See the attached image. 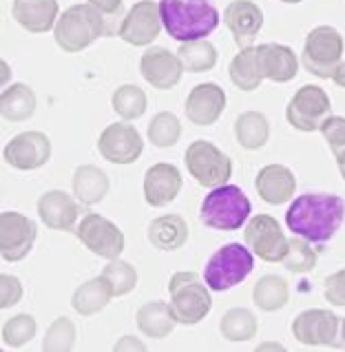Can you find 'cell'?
I'll list each match as a JSON object with an SVG mask.
<instances>
[{"label":"cell","instance_id":"obj_42","mask_svg":"<svg viewBox=\"0 0 345 352\" xmlns=\"http://www.w3.org/2000/svg\"><path fill=\"white\" fill-rule=\"evenodd\" d=\"M23 284L14 275H0V308H12L23 299Z\"/></svg>","mask_w":345,"mask_h":352},{"label":"cell","instance_id":"obj_29","mask_svg":"<svg viewBox=\"0 0 345 352\" xmlns=\"http://www.w3.org/2000/svg\"><path fill=\"white\" fill-rule=\"evenodd\" d=\"M228 74L232 85L241 91H255V89L261 85V67H259V54L257 47H246L230 60Z\"/></svg>","mask_w":345,"mask_h":352},{"label":"cell","instance_id":"obj_50","mask_svg":"<svg viewBox=\"0 0 345 352\" xmlns=\"http://www.w3.org/2000/svg\"><path fill=\"white\" fill-rule=\"evenodd\" d=\"M281 3H288V5H299V3H303V0H281Z\"/></svg>","mask_w":345,"mask_h":352},{"label":"cell","instance_id":"obj_25","mask_svg":"<svg viewBox=\"0 0 345 352\" xmlns=\"http://www.w3.org/2000/svg\"><path fill=\"white\" fill-rule=\"evenodd\" d=\"M148 241L157 250H177L188 241V224L179 213L159 215L148 224Z\"/></svg>","mask_w":345,"mask_h":352},{"label":"cell","instance_id":"obj_43","mask_svg":"<svg viewBox=\"0 0 345 352\" xmlns=\"http://www.w3.org/2000/svg\"><path fill=\"white\" fill-rule=\"evenodd\" d=\"M323 295L334 306H345V268L332 273L326 277V284H323Z\"/></svg>","mask_w":345,"mask_h":352},{"label":"cell","instance_id":"obj_5","mask_svg":"<svg viewBox=\"0 0 345 352\" xmlns=\"http://www.w3.org/2000/svg\"><path fill=\"white\" fill-rule=\"evenodd\" d=\"M170 310L177 324L195 326L204 319L212 308V297L208 293V284L192 270H179L168 281Z\"/></svg>","mask_w":345,"mask_h":352},{"label":"cell","instance_id":"obj_38","mask_svg":"<svg viewBox=\"0 0 345 352\" xmlns=\"http://www.w3.org/2000/svg\"><path fill=\"white\" fill-rule=\"evenodd\" d=\"M290 273H310V270L317 266V250L310 246L308 239L303 237H294L288 241V250H286V257L281 261Z\"/></svg>","mask_w":345,"mask_h":352},{"label":"cell","instance_id":"obj_47","mask_svg":"<svg viewBox=\"0 0 345 352\" xmlns=\"http://www.w3.org/2000/svg\"><path fill=\"white\" fill-rule=\"evenodd\" d=\"M339 344L337 346H341V348H345V319H343V324H341V330H339Z\"/></svg>","mask_w":345,"mask_h":352},{"label":"cell","instance_id":"obj_1","mask_svg":"<svg viewBox=\"0 0 345 352\" xmlns=\"http://www.w3.org/2000/svg\"><path fill=\"white\" fill-rule=\"evenodd\" d=\"M345 219V202L339 195L306 193L290 204L286 224L290 233L308 239L310 244H326Z\"/></svg>","mask_w":345,"mask_h":352},{"label":"cell","instance_id":"obj_33","mask_svg":"<svg viewBox=\"0 0 345 352\" xmlns=\"http://www.w3.org/2000/svg\"><path fill=\"white\" fill-rule=\"evenodd\" d=\"M177 56L186 72L201 74L210 72L217 65V49L208 40H192V43H181Z\"/></svg>","mask_w":345,"mask_h":352},{"label":"cell","instance_id":"obj_49","mask_svg":"<svg viewBox=\"0 0 345 352\" xmlns=\"http://www.w3.org/2000/svg\"><path fill=\"white\" fill-rule=\"evenodd\" d=\"M3 72H5V74H3V82H7V80L12 78V74H9V67H7L5 63H3Z\"/></svg>","mask_w":345,"mask_h":352},{"label":"cell","instance_id":"obj_9","mask_svg":"<svg viewBox=\"0 0 345 352\" xmlns=\"http://www.w3.org/2000/svg\"><path fill=\"white\" fill-rule=\"evenodd\" d=\"M332 111L330 96L317 85H306L301 87L297 94L292 96L286 109V120L290 126L297 131H319L323 120H326Z\"/></svg>","mask_w":345,"mask_h":352},{"label":"cell","instance_id":"obj_45","mask_svg":"<svg viewBox=\"0 0 345 352\" xmlns=\"http://www.w3.org/2000/svg\"><path fill=\"white\" fill-rule=\"evenodd\" d=\"M129 348H133V350H144V344H140V341L135 337H122L118 344H115V350H129Z\"/></svg>","mask_w":345,"mask_h":352},{"label":"cell","instance_id":"obj_7","mask_svg":"<svg viewBox=\"0 0 345 352\" xmlns=\"http://www.w3.org/2000/svg\"><path fill=\"white\" fill-rule=\"evenodd\" d=\"M343 58V38L334 27H314L303 45V67L317 78H332Z\"/></svg>","mask_w":345,"mask_h":352},{"label":"cell","instance_id":"obj_18","mask_svg":"<svg viewBox=\"0 0 345 352\" xmlns=\"http://www.w3.org/2000/svg\"><path fill=\"white\" fill-rule=\"evenodd\" d=\"M226 109V94L215 82H201L192 87L186 98V118L197 126H210Z\"/></svg>","mask_w":345,"mask_h":352},{"label":"cell","instance_id":"obj_21","mask_svg":"<svg viewBox=\"0 0 345 352\" xmlns=\"http://www.w3.org/2000/svg\"><path fill=\"white\" fill-rule=\"evenodd\" d=\"M38 215L45 226L54 230H74L80 206L65 190H47L38 199Z\"/></svg>","mask_w":345,"mask_h":352},{"label":"cell","instance_id":"obj_31","mask_svg":"<svg viewBox=\"0 0 345 352\" xmlns=\"http://www.w3.org/2000/svg\"><path fill=\"white\" fill-rule=\"evenodd\" d=\"M235 138H237V142L248 151H257L263 144H268V140H270L268 118L259 111H243L235 120Z\"/></svg>","mask_w":345,"mask_h":352},{"label":"cell","instance_id":"obj_14","mask_svg":"<svg viewBox=\"0 0 345 352\" xmlns=\"http://www.w3.org/2000/svg\"><path fill=\"white\" fill-rule=\"evenodd\" d=\"M341 319L330 310L312 308L292 321V335L303 346H337Z\"/></svg>","mask_w":345,"mask_h":352},{"label":"cell","instance_id":"obj_2","mask_svg":"<svg viewBox=\"0 0 345 352\" xmlns=\"http://www.w3.org/2000/svg\"><path fill=\"white\" fill-rule=\"evenodd\" d=\"M120 18H109L91 3H82L69 7L65 14H60L54 27V38L60 49L76 54L93 45L98 38L120 34Z\"/></svg>","mask_w":345,"mask_h":352},{"label":"cell","instance_id":"obj_28","mask_svg":"<svg viewBox=\"0 0 345 352\" xmlns=\"http://www.w3.org/2000/svg\"><path fill=\"white\" fill-rule=\"evenodd\" d=\"M111 299H113V293H111L107 279L100 275L96 279L85 281L82 286H78V290L74 293V299H71V306H74L78 315L91 317V315L100 313V310H104V306Z\"/></svg>","mask_w":345,"mask_h":352},{"label":"cell","instance_id":"obj_8","mask_svg":"<svg viewBox=\"0 0 345 352\" xmlns=\"http://www.w3.org/2000/svg\"><path fill=\"white\" fill-rule=\"evenodd\" d=\"M184 162H186L188 173L206 188L226 184L232 175L230 157L212 142H208V140H195V142L186 148Z\"/></svg>","mask_w":345,"mask_h":352},{"label":"cell","instance_id":"obj_27","mask_svg":"<svg viewBox=\"0 0 345 352\" xmlns=\"http://www.w3.org/2000/svg\"><path fill=\"white\" fill-rule=\"evenodd\" d=\"M135 321L142 335H146L148 339H164L172 333V328L177 324L170 304H164V301H148V304H144L137 310Z\"/></svg>","mask_w":345,"mask_h":352},{"label":"cell","instance_id":"obj_12","mask_svg":"<svg viewBox=\"0 0 345 352\" xmlns=\"http://www.w3.org/2000/svg\"><path fill=\"white\" fill-rule=\"evenodd\" d=\"M38 226L29 217L5 210L0 215V255L5 261H20L32 253Z\"/></svg>","mask_w":345,"mask_h":352},{"label":"cell","instance_id":"obj_15","mask_svg":"<svg viewBox=\"0 0 345 352\" xmlns=\"http://www.w3.org/2000/svg\"><path fill=\"white\" fill-rule=\"evenodd\" d=\"M159 3H155V0H140V3L131 7V12H126L118 36L133 47H146L159 36Z\"/></svg>","mask_w":345,"mask_h":352},{"label":"cell","instance_id":"obj_48","mask_svg":"<svg viewBox=\"0 0 345 352\" xmlns=\"http://www.w3.org/2000/svg\"><path fill=\"white\" fill-rule=\"evenodd\" d=\"M337 164H339V170H341V175H343V179H345V157L337 160Z\"/></svg>","mask_w":345,"mask_h":352},{"label":"cell","instance_id":"obj_41","mask_svg":"<svg viewBox=\"0 0 345 352\" xmlns=\"http://www.w3.org/2000/svg\"><path fill=\"white\" fill-rule=\"evenodd\" d=\"M321 135L326 138V142L330 144V151L334 157L341 160L345 157V118L341 116H328L321 124Z\"/></svg>","mask_w":345,"mask_h":352},{"label":"cell","instance_id":"obj_4","mask_svg":"<svg viewBox=\"0 0 345 352\" xmlns=\"http://www.w3.org/2000/svg\"><path fill=\"white\" fill-rule=\"evenodd\" d=\"M250 199L239 186L221 184L204 197L199 208L201 224L215 230H237L250 217Z\"/></svg>","mask_w":345,"mask_h":352},{"label":"cell","instance_id":"obj_6","mask_svg":"<svg viewBox=\"0 0 345 352\" xmlns=\"http://www.w3.org/2000/svg\"><path fill=\"white\" fill-rule=\"evenodd\" d=\"M252 268H255V257L252 250H248L243 244H226L221 246L215 255L206 261L204 268V281L210 290L217 293H226L232 286L241 284L246 279Z\"/></svg>","mask_w":345,"mask_h":352},{"label":"cell","instance_id":"obj_39","mask_svg":"<svg viewBox=\"0 0 345 352\" xmlns=\"http://www.w3.org/2000/svg\"><path fill=\"white\" fill-rule=\"evenodd\" d=\"M76 337H78V330L74 321L69 317H58L47 330L43 348L47 352H69L76 346Z\"/></svg>","mask_w":345,"mask_h":352},{"label":"cell","instance_id":"obj_46","mask_svg":"<svg viewBox=\"0 0 345 352\" xmlns=\"http://www.w3.org/2000/svg\"><path fill=\"white\" fill-rule=\"evenodd\" d=\"M332 80H334V85H339V87H343V89H345V60H343V63L337 67V72H334Z\"/></svg>","mask_w":345,"mask_h":352},{"label":"cell","instance_id":"obj_35","mask_svg":"<svg viewBox=\"0 0 345 352\" xmlns=\"http://www.w3.org/2000/svg\"><path fill=\"white\" fill-rule=\"evenodd\" d=\"M181 138V122L175 113L162 111L148 124V142L157 148H170Z\"/></svg>","mask_w":345,"mask_h":352},{"label":"cell","instance_id":"obj_19","mask_svg":"<svg viewBox=\"0 0 345 352\" xmlns=\"http://www.w3.org/2000/svg\"><path fill=\"white\" fill-rule=\"evenodd\" d=\"M224 23L235 38V45L239 49H246L261 32L263 12L252 0H232L224 12Z\"/></svg>","mask_w":345,"mask_h":352},{"label":"cell","instance_id":"obj_24","mask_svg":"<svg viewBox=\"0 0 345 352\" xmlns=\"http://www.w3.org/2000/svg\"><path fill=\"white\" fill-rule=\"evenodd\" d=\"M257 54H259L261 76L272 80V82H288L299 72L297 54L290 47L266 43L257 47Z\"/></svg>","mask_w":345,"mask_h":352},{"label":"cell","instance_id":"obj_26","mask_svg":"<svg viewBox=\"0 0 345 352\" xmlns=\"http://www.w3.org/2000/svg\"><path fill=\"white\" fill-rule=\"evenodd\" d=\"M109 193V177L102 168L93 164H82L74 173V195L80 204L93 206L100 204Z\"/></svg>","mask_w":345,"mask_h":352},{"label":"cell","instance_id":"obj_23","mask_svg":"<svg viewBox=\"0 0 345 352\" xmlns=\"http://www.w3.org/2000/svg\"><path fill=\"white\" fill-rule=\"evenodd\" d=\"M12 16L27 32L45 34L58 23V3L56 0H14Z\"/></svg>","mask_w":345,"mask_h":352},{"label":"cell","instance_id":"obj_44","mask_svg":"<svg viewBox=\"0 0 345 352\" xmlns=\"http://www.w3.org/2000/svg\"><path fill=\"white\" fill-rule=\"evenodd\" d=\"M91 5H93L96 9H100L104 16L109 18H120L124 20V5H122V0H89Z\"/></svg>","mask_w":345,"mask_h":352},{"label":"cell","instance_id":"obj_3","mask_svg":"<svg viewBox=\"0 0 345 352\" xmlns=\"http://www.w3.org/2000/svg\"><path fill=\"white\" fill-rule=\"evenodd\" d=\"M159 16L168 36L179 43L204 40L219 25V12L210 0H159Z\"/></svg>","mask_w":345,"mask_h":352},{"label":"cell","instance_id":"obj_37","mask_svg":"<svg viewBox=\"0 0 345 352\" xmlns=\"http://www.w3.org/2000/svg\"><path fill=\"white\" fill-rule=\"evenodd\" d=\"M102 277L107 279V284L111 288V293H113V297L126 295L137 286L135 266H131L129 261H122V259H109V264L102 270Z\"/></svg>","mask_w":345,"mask_h":352},{"label":"cell","instance_id":"obj_30","mask_svg":"<svg viewBox=\"0 0 345 352\" xmlns=\"http://www.w3.org/2000/svg\"><path fill=\"white\" fill-rule=\"evenodd\" d=\"M36 102L38 100H36V94L32 91V87L18 82L3 91L0 111H3V118L9 120V122H23V120L34 116Z\"/></svg>","mask_w":345,"mask_h":352},{"label":"cell","instance_id":"obj_36","mask_svg":"<svg viewBox=\"0 0 345 352\" xmlns=\"http://www.w3.org/2000/svg\"><path fill=\"white\" fill-rule=\"evenodd\" d=\"M146 94L137 85H122L111 98L115 113L124 120H137L146 111Z\"/></svg>","mask_w":345,"mask_h":352},{"label":"cell","instance_id":"obj_20","mask_svg":"<svg viewBox=\"0 0 345 352\" xmlns=\"http://www.w3.org/2000/svg\"><path fill=\"white\" fill-rule=\"evenodd\" d=\"M181 173L177 166L159 162L153 164L144 175V199L148 206H166L179 195Z\"/></svg>","mask_w":345,"mask_h":352},{"label":"cell","instance_id":"obj_22","mask_svg":"<svg viewBox=\"0 0 345 352\" xmlns=\"http://www.w3.org/2000/svg\"><path fill=\"white\" fill-rule=\"evenodd\" d=\"M257 193L266 204L281 206L290 202V197L297 190V179L294 173L283 164H268L259 170L257 175Z\"/></svg>","mask_w":345,"mask_h":352},{"label":"cell","instance_id":"obj_17","mask_svg":"<svg viewBox=\"0 0 345 352\" xmlns=\"http://www.w3.org/2000/svg\"><path fill=\"white\" fill-rule=\"evenodd\" d=\"M140 74L151 87L168 91V89H172L181 80L184 65H181L179 56L170 54L168 49L151 47L140 58Z\"/></svg>","mask_w":345,"mask_h":352},{"label":"cell","instance_id":"obj_34","mask_svg":"<svg viewBox=\"0 0 345 352\" xmlns=\"http://www.w3.org/2000/svg\"><path fill=\"white\" fill-rule=\"evenodd\" d=\"M257 317L248 308H230L221 317L219 330L228 341H250L257 335Z\"/></svg>","mask_w":345,"mask_h":352},{"label":"cell","instance_id":"obj_10","mask_svg":"<svg viewBox=\"0 0 345 352\" xmlns=\"http://www.w3.org/2000/svg\"><path fill=\"white\" fill-rule=\"evenodd\" d=\"M76 235L91 253L104 259H118L124 250V233L111 219L98 213H85Z\"/></svg>","mask_w":345,"mask_h":352},{"label":"cell","instance_id":"obj_16","mask_svg":"<svg viewBox=\"0 0 345 352\" xmlns=\"http://www.w3.org/2000/svg\"><path fill=\"white\" fill-rule=\"evenodd\" d=\"M5 162L18 170H34L49 162L52 157V140L40 131H25L16 135L3 151Z\"/></svg>","mask_w":345,"mask_h":352},{"label":"cell","instance_id":"obj_11","mask_svg":"<svg viewBox=\"0 0 345 352\" xmlns=\"http://www.w3.org/2000/svg\"><path fill=\"white\" fill-rule=\"evenodd\" d=\"M248 248L263 261H283L288 250V239L283 235L279 222L272 215H255L243 233Z\"/></svg>","mask_w":345,"mask_h":352},{"label":"cell","instance_id":"obj_13","mask_svg":"<svg viewBox=\"0 0 345 352\" xmlns=\"http://www.w3.org/2000/svg\"><path fill=\"white\" fill-rule=\"evenodd\" d=\"M98 151L107 162L133 164L144 151V142L135 126L129 122H115L102 131L98 140Z\"/></svg>","mask_w":345,"mask_h":352},{"label":"cell","instance_id":"obj_40","mask_svg":"<svg viewBox=\"0 0 345 352\" xmlns=\"http://www.w3.org/2000/svg\"><path fill=\"white\" fill-rule=\"evenodd\" d=\"M38 333L36 319L32 315H16L3 326V341L12 348H23Z\"/></svg>","mask_w":345,"mask_h":352},{"label":"cell","instance_id":"obj_32","mask_svg":"<svg viewBox=\"0 0 345 352\" xmlns=\"http://www.w3.org/2000/svg\"><path fill=\"white\" fill-rule=\"evenodd\" d=\"M290 299V288L288 281L279 277V275H266L261 277L255 288H252V301L266 313H275V310H281L288 304Z\"/></svg>","mask_w":345,"mask_h":352}]
</instances>
